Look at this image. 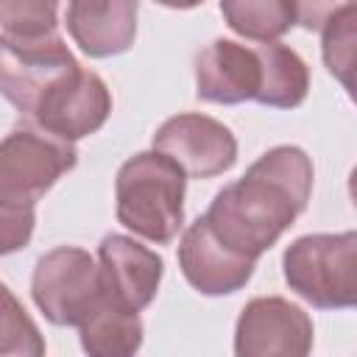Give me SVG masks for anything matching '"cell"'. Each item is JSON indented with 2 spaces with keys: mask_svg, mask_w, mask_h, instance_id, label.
Returning a JSON list of instances; mask_svg holds the SVG:
<instances>
[{
  "mask_svg": "<svg viewBox=\"0 0 357 357\" xmlns=\"http://www.w3.org/2000/svg\"><path fill=\"white\" fill-rule=\"evenodd\" d=\"M257 53L262 61V84L257 92V103L271 109H296L298 103H304L310 89V70L304 59L279 39L257 45Z\"/></svg>",
  "mask_w": 357,
  "mask_h": 357,
  "instance_id": "9a60e30c",
  "label": "cell"
},
{
  "mask_svg": "<svg viewBox=\"0 0 357 357\" xmlns=\"http://www.w3.org/2000/svg\"><path fill=\"white\" fill-rule=\"evenodd\" d=\"M139 0H70L67 31L89 59L126 53L137 39Z\"/></svg>",
  "mask_w": 357,
  "mask_h": 357,
  "instance_id": "4fadbf2b",
  "label": "cell"
},
{
  "mask_svg": "<svg viewBox=\"0 0 357 357\" xmlns=\"http://www.w3.org/2000/svg\"><path fill=\"white\" fill-rule=\"evenodd\" d=\"M45 337L20 298L0 282V357H39Z\"/></svg>",
  "mask_w": 357,
  "mask_h": 357,
  "instance_id": "e0dca14e",
  "label": "cell"
},
{
  "mask_svg": "<svg viewBox=\"0 0 357 357\" xmlns=\"http://www.w3.org/2000/svg\"><path fill=\"white\" fill-rule=\"evenodd\" d=\"M153 151L170 156L190 178H215L237 162L231 128L198 112L167 117L153 134Z\"/></svg>",
  "mask_w": 357,
  "mask_h": 357,
  "instance_id": "52a82bcc",
  "label": "cell"
},
{
  "mask_svg": "<svg viewBox=\"0 0 357 357\" xmlns=\"http://www.w3.org/2000/svg\"><path fill=\"white\" fill-rule=\"evenodd\" d=\"M226 25L243 39L273 42L296 25L293 0H220Z\"/></svg>",
  "mask_w": 357,
  "mask_h": 357,
  "instance_id": "2e32d148",
  "label": "cell"
},
{
  "mask_svg": "<svg viewBox=\"0 0 357 357\" xmlns=\"http://www.w3.org/2000/svg\"><path fill=\"white\" fill-rule=\"evenodd\" d=\"M103 276L95 257L78 245H59L36 259L31 296L53 326H78L103 298Z\"/></svg>",
  "mask_w": 357,
  "mask_h": 357,
  "instance_id": "5b68a950",
  "label": "cell"
},
{
  "mask_svg": "<svg viewBox=\"0 0 357 357\" xmlns=\"http://www.w3.org/2000/svg\"><path fill=\"white\" fill-rule=\"evenodd\" d=\"M184 170L162 151H139L128 156L114 178L117 223L137 237L167 245L184 226Z\"/></svg>",
  "mask_w": 357,
  "mask_h": 357,
  "instance_id": "7a4b0ae2",
  "label": "cell"
},
{
  "mask_svg": "<svg viewBox=\"0 0 357 357\" xmlns=\"http://www.w3.org/2000/svg\"><path fill=\"white\" fill-rule=\"evenodd\" d=\"M321 53L326 70L351 92V70H354V42H357V6L340 11L321 28Z\"/></svg>",
  "mask_w": 357,
  "mask_h": 357,
  "instance_id": "ac0fdd59",
  "label": "cell"
},
{
  "mask_svg": "<svg viewBox=\"0 0 357 357\" xmlns=\"http://www.w3.org/2000/svg\"><path fill=\"white\" fill-rule=\"evenodd\" d=\"M262 84V61L257 47L234 39H215L195 56V95L206 103L257 100Z\"/></svg>",
  "mask_w": 357,
  "mask_h": 357,
  "instance_id": "7c38bea8",
  "label": "cell"
},
{
  "mask_svg": "<svg viewBox=\"0 0 357 357\" xmlns=\"http://www.w3.org/2000/svg\"><path fill=\"white\" fill-rule=\"evenodd\" d=\"M153 3H159V6H165V8H195V6H201L204 0H153Z\"/></svg>",
  "mask_w": 357,
  "mask_h": 357,
  "instance_id": "7402d4cb",
  "label": "cell"
},
{
  "mask_svg": "<svg viewBox=\"0 0 357 357\" xmlns=\"http://www.w3.org/2000/svg\"><path fill=\"white\" fill-rule=\"evenodd\" d=\"M61 0H0V28L8 36L36 39L59 31Z\"/></svg>",
  "mask_w": 357,
  "mask_h": 357,
  "instance_id": "d6986e66",
  "label": "cell"
},
{
  "mask_svg": "<svg viewBox=\"0 0 357 357\" xmlns=\"http://www.w3.org/2000/svg\"><path fill=\"white\" fill-rule=\"evenodd\" d=\"M178 268L201 296H229L245 287V282L254 276L257 259L223 245L201 215L181 234Z\"/></svg>",
  "mask_w": 357,
  "mask_h": 357,
  "instance_id": "30bf717a",
  "label": "cell"
},
{
  "mask_svg": "<svg viewBox=\"0 0 357 357\" xmlns=\"http://www.w3.org/2000/svg\"><path fill=\"white\" fill-rule=\"evenodd\" d=\"M33 226H36V215H33V209H11V206H0V257L25 248V245L31 243Z\"/></svg>",
  "mask_w": 357,
  "mask_h": 357,
  "instance_id": "ffe728a7",
  "label": "cell"
},
{
  "mask_svg": "<svg viewBox=\"0 0 357 357\" xmlns=\"http://www.w3.org/2000/svg\"><path fill=\"white\" fill-rule=\"evenodd\" d=\"M284 282L315 310L357 304V234H304L284 248Z\"/></svg>",
  "mask_w": 357,
  "mask_h": 357,
  "instance_id": "3957f363",
  "label": "cell"
},
{
  "mask_svg": "<svg viewBox=\"0 0 357 357\" xmlns=\"http://www.w3.org/2000/svg\"><path fill=\"white\" fill-rule=\"evenodd\" d=\"M109 114H112V92L106 81L98 73L78 67L70 75H64L39 100L28 123L59 139L75 142L103 128Z\"/></svg>",
  "mask_w": 357,
  "mask_h": 357,
  "instance_id": "9c48e42d",
  "label": "cell"
},
{
  "mask_svg": "<svg viewBox=\"0 0 357 357\" xmlns=\"http://www.w3.org/2000/svg\"><path fill=\"white\" fill-rule=\"evenodd\" d=\"M312 349V321L282 296L251 298L234 326L237 357H304Z\"/></svg>",
  "mask_w": 357,
  "mask_h": 357,
  "instance_id": "ba28073f",
  "label": "cell"
},
{
  "mask_svg": "<svg viewBox=\"0 0 357 357\" xmlns=\"http://www.w3.org/2000/svg\"><path fill=\"white\" fill-rule=\"evenodd\" d=\"M78 337L81 349L92 357H128L142 346V321L139 312L103 293L98 307L78 324Z\"/></svg>",
  "mask_w": 357,
  "mask_h": 357,
  "instance_id": "5bb4252c",
  "label": "cell"
},
{
  "mask_svg": "<svg viewBox=\"0 0 357 357\" xmlns=\"http://www.w3.org/2000/svg\"><path fill=\"white\" fill-rule=\"evenodd\" d=\"M312 178V159L298 145H276L215 192L204 220L223 245L259 259L307 209Z\"/></svg>",
  "mask_w": 357,
  "mask_h": 357,
  "instance_id": "6da1fadb",
  "label": "cell"
},
{
  "mask_svg": "<svg viewBox=\"0 0 357 357\" xmlns=\"http://www.w3.org/2000/svg\"><path fill=\"white\" fill-rule=\"evenodd\" d=\"M78 67V59L59 33L36 39L0 33V95L25 120H31L39 100Z\"/></svg>",
  "mask_w": 357,
  "mask_h": 357,
  "instance_id": "8992f818",
  "label": "cell"
},
{
  "mask_svg": "<svg viewBox=\"0 0 357 357\" xmlns=\"http://www.w3.org/2000/svg\"><path fill=\"white\" fill-rule=\"evenodd\" d=\"M75 165L78 151L73 142L36 126H17L0 139V206L33 209Z\"/></svg>",
  "mask_w": 357,
  "mask_h": 357,
  "instance_id": "277c9868",
  "label": "cell"
},
{
  "mask_svg": "<svg viewBox=\"0 0 357 357\" xmlns=\"http://www.w3.org/2000/svg\"><path fill=\"white\" fill-rule=\"evenodd\" d=\"M103 290L126 310H145L159 290L165 262L156 251L128 234H106L98 245Z\"/></svg>",
  "mask_w": 357,
  "mask_h": 357,
  "instance_id": "8fae6325",
  "label": "cell"
},
{
  "mask_svg": "<svg viewBox=\"0 0 357 357\" xmlns=\"http://www.w3.org/2000/svg\"><path fill=\"white\" fill-rule=\"evenodd\" d=\"M351 6H357V0H293V14L296 25L307 31H321L332 17Z\"/></svg>",
  "mask_w": 357,
  "mask_h": 357,
  "instance_id": "44dd1931",
  "label": "cell"
}]
</instances>
